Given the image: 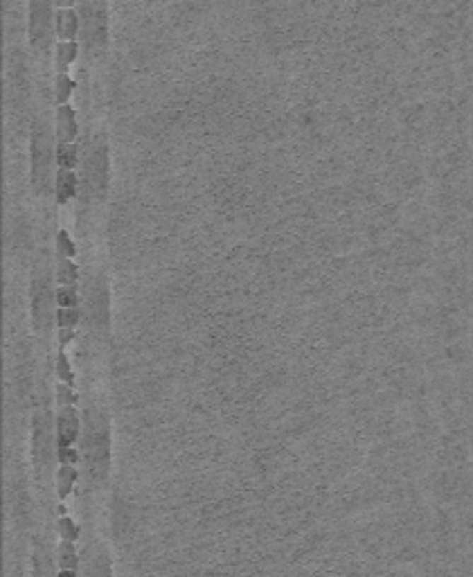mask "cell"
Returning a JSON list of instances; mask_svg holds the SVG:
<instances>
[{
	"label": "cell",
	"mask_w": 473,
	"mask_h": 577,
	"mask_svg": "<svg viewBox=\"0 0 473 577\" xmlns=\"http://www.w3.org/2000/svg\"><path fill=\"white\" fill-rule=\"evenodd\" d=\"M79 435V413L75 406H62L57 415V442L59 447H72Z\"/></svg>",
	"instance_id": "obj_1"
},
{
	"label": "cell",
	"mask_w": 473,
	"mask_h": 577,
	"mask_svg": "<svg viewBox=\"0 0 473 577\" xmlns=\"http://www.w3.org/2000/svg\"><path fill=\"white\" fill-rule=\"evenodd\" d=\"M77 138V113L70 104L57 106V140L59 144H70Z\"/></svg>",
	"instance_id": "obj_2"
},
{
	"label": "cell",
	"mask_w": 473,
	"mask_h": 577,
	"mask_svg": "<svg viewBox=\"0 0 473 577\" xmlns=\"http://www.w3.org/2000/svg\"><path fill=\"white\" fill-rule=\"evenodd\" d=\"M77 28H79V18L75 9H59L57 11V34L62 41H75L77 36Z\"/></svg>",
	"instance_id": "obj_3"
},
{
	"label": "cell",
	"mask_w": 473,
	"mask_h": 577,
	"mask_svg": "<svg viewBox=\"0 0 473 577\" xmlns=\"http://www.w3.org/2000/svg\"><path fill=\"white\" fill-rule=\"evenodd\" d=\"M79 45L77 41H59L54 50V68L57 75H68V66L72 61H77Z\"/></svg>",
	"instance_id": "obj_4"
},
{
	"label": "cell",
	"mask_w": 473,
	"mask_h": 577,
	"mask_svg": "<svg viewBox=\"0 0 473 577\" xmlns=\"http://www.w3.org/2000/svg\"><path fill=\"white\" fill-rule=\"evenodd\" d=\"M57 201L68 203L77 194V174L72 169H59L57 174Z\"/></svg>",
	"instance_id": "obj_5"
},
{
	"label": "cell",
	"mask_w": 473,
	"mask_h": 577,
	"mask_svg": "<svg viewBox=\"0 0 473 577\" xmlns=\"http://www.w3.org/2000/svg\"><path fill=\"white\" fill-rule=\"evenodd\" d=\"M77 483V469L70 464H62L57 472V494L59 498H66L72 492V485Z\"/></svg>",
	"instance_id": "obj_6"
},
{
	"label": "cell",
	"mask_w": 473,
	"mask_h": 577,
	"mask_svg": "<svg viewBox=\"0 0 473 577\" xmlns=\"http://www.w3.org/2000/svg\"><path fill=\"white\" fill-rule=\"evenodd\" d=\"M77 278H79V266L72 262V260H66V257H62V260H59V271H57L59 285H62V287H72L77 282Z\"/></svg>",
	"instance_id": "obj_7"
},
{
	"label": "cell",
	"mask_w": 473,
	"mask_h": 577,
	"mask_svg": "<svg viewBox=\"0 0 473 577\" xmlns=\"http://www.w3.org/2000/svg\"><path fill=\"white\" fill-rule=\"evenodd\" d=\"M59 561H62V571L77 573L79 557H77L75 544H72V542H62V546H59Z\"/></svg>",
	"instance_id": "obj_8"
},
{
	"label": "cell",
	"mask_w": 473,
	"mask_h": 577,
	"mask_svg": "<svg viewBox=\"0 0 473 577\" xmlns=\"http://www.w3.org/2000/svg\"><path fill=\"white\" fill-rule=\"evenodd\" d=\"M75 91V81H72L70 75H57L54 77V100H57V106L62 104H68V97Z\"/></svg>",
	"instance_id": "obj_9"
},
{
	"label": "cell",
	"mask_w": 473,
	"mask_h": 577,
	"mask_svg": "<svg viewBox=\"0 0 473 577\" xmlns=\"http://www.w3.org/2000/svg\"><path fill=\"white\" fill-rule=\"evenodd\" d=\"M57 163L59 169H75L77 167V144H59L57 147Z\"/></svg>",
	"instance_id": "obj_10"
},
{
	"label": "cell",
	"mask_w": 473,
	"mask_h": 577,
	"mask_svg": "<svg viewBox=\"0 0 473 577\" xmlns=\"http://www.w3.org/2000/svg\"><path fill=\"white\" fill-rule=\"evenodd\" d=\"M57 302H59V309H72V307L79 304V293H77V287H59L57 289Z\"/></svg>",
	"instance_id": "obj_11"
},
{
	"label": "cell",
	"mask_w": 473,
	"mask_h": 577,
	"mask_svg": "<svg viewBox=\"0 0 473 577\" xmlns=\"http://www.w3.org/2000/svg\"><path fill=\"white\" fill-rule=\"evenodd\" d=\"M57 251L62 257H66V260H72V257L77 255V246H75V241L70 239V235L66 230H59L57 232Z\"/></svg>",
	"instance_id": "obj_12"
},
{
	"label": "cell",
	"mask_w": 473,
	"mask_h": 577,
	"mask_svg": "<svg viewBox=\"0 0 473 577\" xmlns=\"http://www.w3.org/2000/svg\"><path fill=\"white\" fill-rule=\"evenodd\" d=\"M57 377L62 379V384H68V386H75V375H72V367H70V361L64 352L57 354Z\"/></svg>",
	"instance_id": "obj_13"
},
{
	"label": "cell",
	"mask_w": 473,
	"mask_h": 577,
	"mask_svg": "<svg viewBox=\"0 0 473 577\" xmlns=\"http://www.w3.org/2000/svg\"><path fill=\"white\" fill-rule=\"evenodd\" d=\"M59 537L64 539V542H72L75 544L77 542V537H79V525L72 521L70 517H62L59 519Z\"/></svg>",
	"instance_id": "obj_14"
},
{
	"label": "cell",
	"mask_w": 473,
	"mask_h": 577,
	"mask_svg": "<svg viewBox=\"0 0 473 577\" xmlns=\"http://www.w3.org/2000/svg\"><path fill=\"white\" fill-rule=\"evenodd\" d=\"M57 323H59V329H75V325L79 323V309L77 307H72V309H59Z\"/></svg>",
	"instance_id": "obj_15"
},
{
	"label": "cell",
	"mask_w": 473,
	"mask_h": 577,
	"mask_svg": "<svg viewBox=\"0 0 473 577\" xmlns=\"http://www.w3.org/2000/svg\"><path fill=\"white\" fill-rule=\"evenodd\" d=\"M57 401H59V406H75L77 395H75V390H72V386L57 384Z\"/></svg>",
	"instance_id": "obj_16"
},
{
	"label": "cell",
	"mask_w": 473,
	"mask_h": 577,
	"mask_svg": "<svg viewBox=\"0 0 473 577\" xmlns=\"http://www.w3.org/2000/svg\"><path fill=\"white\" fill-rule=\"evenodd\" d=\"M57 456H59V462H62V464H70V467L79 460L77 449H72V447H59Z\"/></svg>",
	"instance_id": "obj_17"
},
{
	"label": "cell",
	"mask_w": 473,
	"mask_h": 577,
	"mask_svg": "<svg viewBox=\"0 0 473 577\" xmlns=\"http://www.w3.org/2000/svg\"><path fill=\"white\" fill-rule=\"evenodd\" d=\"M77 336V331L75 329H59V345H68V343Z\"/></svg>",
	"instance_id": "obj_18"
},
{
	"label": "cell",
	"mask_w": 473,
	"mask_h": 577,
	"mask_svg": "<svg viewBox=\"0 0 473 577\" xmlns=\"http://www.w3.org/2000/svg\"><path fill=\"white\" fill-rule=\"evenodd\" d=\"M59 577H77V573H72V571H59Z\"/></svg>",
	"instance_id": "obj_19"
}]
</instances>
